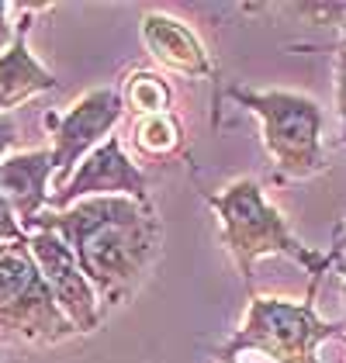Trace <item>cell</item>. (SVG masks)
Masks as SVG:
<instances>
[{"label":"cell","instance_id":"obj_8","mask_svg":"<svg viewBox=\"0 0 346 363\" xmlns=\"http://www.w3.org/2000/svg\"><path fill=\"white\" fill-rule=\"evenodd\" d=\"M28 250L42 270V277L49 284L56 305L62 315L73 322L77 333H94L101 325V305H97V291L90 287L84 270L77 267V256L69 246L59 239L56 232H31Z\"/></svg>","mask_w":346,"mask_h":363},{"label":"cell","instance_id":"obj_19","mask_svg":"<svg viewBox=\"0 0 346 363\" xmlns=\"http://www.w3.org/2000/svg\"><path fill=\"white\" fill-rule=\"evenodd\" d=\"M343 329H346V274H343Z\"/></svg>","mask_w":346,"mask_h":363},{"label":"cell","instance_id":"obj_1","mask_svg":"<svg viewBox=\"0 0 346 363\" xmlns=\"http://www.w3.org/2000/svg\"><path fill=\"white\" fill-rule=\"evenodd\" d=\"M25 232H56L108 308L128 301L163 239L156 208L132 197H86L66 211H42Z\"/></svg>","mask_w":346,"mask_h":363},{"label":"cell","instance_id":"obj_15","mask_svg":"<svg viewBox=\"0 0 346 363\" xmlns=\"http://www.w3.org/2000/svg\"><path fill=\"white\" fill-rule=\"evenodd\" d=\"M336 108H340V121H343L340 142H346V49L336 52Z\"/></svg>","mask_w":346,"mask_h":363},{"label":"cell","instance_id":"obj_21","mask_svg":"<svg viewBox=\"0 0 346 363\" xmlns=\"http://www.w3.org/2000/svg\"><path fill=\"white\" fill-rule=\"evenodd\" d=\"M232 363H239V360H232Z\"/></svg>","mask_w":346,"mask_h":363},{"label":"cell","instance_id":"obj_3","mask_svg":"<svg viewBox=\"0 0 346 363\" xmlns=\"http://www.w3.org/2000/svg\"><path fill=\"white\" fill-rule=\"evenodd\" d=\"M316 291L318 280L308 284L305 301L253 294L242 329L218 350L222 363H232L239 353H263L274 363H318V346L325 339L343 335V322H322L318 318Z\"/></svg>","mask_w":346,"mask_h":363},{"label":"cell","instance_id":"obj_14","mask_svg":"<svg viewBox=\"0 0 346 363\" xmlns=\"http://www.w3.org/2000/svg\"><path fill=\"white\" fill-rule=\"evenodd\" d=\"M25 239H28V232L21 228L14 208H11V201L0 194V242H25Z\"/></svg>","mask_w":346,"mask_h":363},{"label":"cell","instance_id":"obj_4","mask_svg":"<svg viewBox=\"0 0 346 363\" xmlns=\"http://www.w3.org/2000/svg\"><path fill=\"white\" fill-rule=\"evenodd\" d=\"M77 335L25 242L0 246V342L56 346Z\"/></svg>","mask_w":346,"mask_h":363},{"label":"cell","instance_id":"obj_9","mask_svg":"<svg viewBox=\"0 0 346 363\" xmlns=\"http://www.w3.org/2000/svg\"><path fill=\"white\" fill-rule=\"evenodd\" d=\"M35 11H45V7H25V18L14 28V42L0 52V114H11L18 104L59 86L56 77L28 49V28Z\"/></svg>","mask_w":346,"mask_h":363},{"label":"cell","instance_id":"obj_17","mask_svg":"<svg viewBox=\"0 0 346 363\" xmlns=\"http://www.w3.org/2000/svg\"><path fill=\"white\" fill-rule=\"evenodd\" d=\"M325 256H329V267H333V270L346 274V228H343V235L333 242V250L325 252Z\"/></svg>","mask_w":346,"mask_h":363},{"label":"cell","instance_id":"obj_12","mask_svg":"<svg viewBox=\"0 0 346 363\" xmlns=\"http://www.w3.org/2000/svg\"><path fill=\"white\" fill-rule=\"evenodd\" d=\"M184 125L177 114H149V118H135L132 121V145L143 160H152V163H163V160H173L180 156L184 149Z\"/></svg>","mask_w":346,"mask_h":363},{"label":"cell","instance_id":"obj_10","mask_svg":"<svg viewBox=\"0 0 346 363\" xmlns=\"http://www.w3.org/2000/svg\"><path fill=\"white\" fill-rule=\"evenodd\" d=\"M143 38L145 49L152 52V59L160 66H167L180 77H211L215 66H211V56L201 45V38L187 28L180 18H170V14H145L143 18Z\"/></svg>","mask_w":346,"mask_h":363},{"label":"cell","instance_id":"obj_11","mask_svg":"<svg viewBox=\"0 0 346 363\" xmlns=\"http://www.w3.org/2000/svg\"><path fill=\"white\" fill-rule=\"evenodd\" d=\"M49 177H52V149L21 152L0 163V194L11 201L21 228L49 208V197H52Z\"/></svg>","mask_w":346,"mask_h":363},{"label":"cell","instance_id":"obj_13","mask_svg":"<svg viewBox=\"0 0 346 363\" xmlns=\"http://www.w3.org/2000/svg\"><path fill=\"white\" fill-rule=\"evenodd\" d=\"M121 104L125 111L135 118H149V114H170L173 111V86L167 77L152 73V69H132L121 84Z\"/></svg>","mask_w":346,"mask_h":363},{"label":"cell","instance_id":"obj_16","mask_svg":"<svg viewBox=\"0 0 346 363\" xmlns=\"http://www.w3.org/2000/svg\"><path fill=\"white\" fill-rule=\"evenodd\" d=\"M14 142H18V121L11 114H0V163H4V156Z\"/></svg>","mask_w":346,"mask_h":363},{"label":"cell","instance_id":"obj_20","mask_svg":"<svg viewBox=\"0 0 346 363\" xmlns=\"http://www.w3.org/2000/svg\"><path fill=\"white\" fill-rule=\"evenodd\" d=\"M343 49H346V25H343Z\"/></svg>","mask_w":346,"mask_h":363},{"label":"cell","instance_id":"obj_7","mask_svg":"<svg viewBox=\"0 0 346 363\" xmlns=\"http://www.w3.org/2000/svg\"><path fill=\"white\" fill-rule=\"evenodd\" d=\"M86 197H132L139 204H149L145 173L125 156L121 139H115V135L108 142H101L84 163L73 169L66 187L52 191L49 211H66V208H73L77 201H86Z\"/></svg>","mask_w":346,"mask_h":363},{"label":"cell","instance_id":"obj_2","mask_svg":"<svg viewBox=\"0 0 346 363\" xmlns=\"http://www.w3.org/2000/svg\"><path fill=\"white\" fill-rule=\"evenodd\" d=\"M208 204L218 218V239L246 287H253V267L263 256H288L301 270H308L312 280H322V274L329 270V256L301 246L291 235L284 215L267 204L257 180H235L222 194L208 197Z\"/></svg>","mask_w":346,"mask_h":363},{"label":"cell","instance_id":"obj_6","mask_svg":"<svg viewBox=\"0 0 346 363\" xmlns=\"http://www.w3.org/2000/svg\"><path fill=\"white\" fill-rule=\"evenodd\" d=\"M125 118L121 94L104 86V90H90L80 97L66 114L49 111L45 114V128L52 135V177H56V191L69 184L73 167L86 160L101 142H108L111 128Z\"/></svg>","mask_w":346,"mask_h":363},{"label":"cell","instance_id":"obj_5","mask_svg":"<svg viewBox=\"0 0 346 363\" xmlns=\"http://www.w3.org/2000/svg\"><path fill=\"white\" fill-rule=\"evenodd\" d=\"M229 97L263 121V145L274 160L277 180H305L316 177L322 163V108L305 94L270 90L253 94L232 86Z\"/></svg>","mask_w":346,"mask_h":363},{"label":"cell","instance_id":"obj_18","mask_svg":"<svg viewBox=\"0 0 346 363\" xmlns=\"http://www.w3.org/2000/svg\"><path fill=\"white\" fill-rule=\"evenodd\" d=\"M11 11H14V4H4V0H0V49H7V45L14 42V31H11V21H7Z\"/></svg>","mask_w":346,"mask_h":363}]
</instances>
